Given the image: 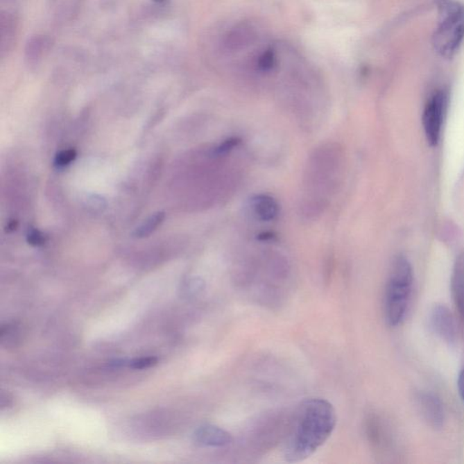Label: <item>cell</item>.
<instances>
[{
    "label": "cell",
    "mask_w": 464,
    "mask_h": 464,
    "mask_svg": "<svg viewBox=\"0 0 464 464\" xmlns=\"http://www.w3.org/2000/svg\"><path fill=\"white\" fill-rule=\"evenodd\" d=\"M458 390H459L461 397L464 402V370L461 372L459 377H458Z\"/></svg>",
    "instance_id": "15"
},
{
    "label": "cell",
    "mask_w": 464,
    "mask_h": 464,
    "mask_svg": "<svg viewBox=\"0 0 464 464\" xmlns=\"http://www.w3.org/2000/svg\"><path fill=\"white\" fill-rule=\"evenodd\" d=\"M463 40L464 6L456 0H443L440 5L438 25L433 35L434 49L441 57L452 58Z\"/></svg>",
    "instance_id": "4"
},
{
    "label": "cell",
    "mask_w": 464,
    "mask_h": 464,
    "mask_svg": "<svg viewBox=\"0 0 464 464\" xmlns=\"http://www.w3.org/2000/svg\"><path fill=\"white\" fill-rule=\"evenodd\" d=\"M447 99L445 91H438L431 97L425 106L422 123L428 143L431 146H436L440 140Z\"/></svg>",
    "instance_id": "5"
},
{
    "label": "cell",
    "mask_w": 464,
    "mask_h": 464,
    "mask_svg": "<svg viewBox=\"0 0 464 464\" xmlns=\"http://www.w3.org/2000/svg\"><path fill=\"white\" fill-rule=\"evenodd\" d=\"M452 292L458 312L464 321V258L458 259L455 265L452 279Z\"/></svg>",
    "instance_id": "10"
},
{
    "label": "cell",
    "mask_w": 464,
    "mask_h": 464,
    "mask_svg": "<svg viewBox=\"0 0 464 464\" xmlns=\"http://www.w3.org/2000/svg\"><path fill=\"white\" fill-rule=\"evenodd\" d=\"M194 441L205 447H223L232 442V434L212 424H204L194 433Z\"/></svg>",
    "instance_id": "8"
},
{
    "label": "cell",
    "mask_w": 464,
    "mask_h": 464,
    "mask_svg": "<svg viewBox=\"0 0 464 464\" xmlns=\"http://www.w3.org/2000/svg\"><path fill=\"white\" fill-rule=\"evenodd\" d=\"M28 242L33 246H42L45 244L46 237L40 230H31L28 234Z\"/></svg>",
    "instance_id": "14"
},
{
    "label": "cell",
    "mask_w": 464,
    "mask_h": 464,
    "mask_svg": "<svg viewBox=\"0 0 464 464\" xmlns=\"http://www.w3.org/2000/svg\"><path fill=\"white\" fill-rule=\"evenodd\" d=\"M336 424V410L330 402L318 397L303 401L295 410L284 443L286 462H302L314 454L329 439Z\"/></svg>",
    "instance_id": "1"
},
{
    "label": "cell",
    "mask_w": 464,
    "mask_h": 464,
    "mask_svg": "<svg viewBox=\"0 0 464 464\" xmlns=\"http://www.w3.org/2000/svg\"><path fill=\"white\" fill-rule=\"evenodd\" d=\"M251 211L258 220L272 221L277 217L280 206L277 200L268 195H258L251 200Z\"/></svg>",
    "instance_id": "9"
},
{
    "label": "cell",
    "mask_w": 464,
    "mask_h": 464,
    "mask_svg": "<svg viewBox=\"0 0 464 464\" xmlns=\"http://www.w3.org/2000/svg\"><path fill=\"white\" fill-rule=\"evenodd\" d=\"M164 212H157V214L152 216V217L148 218L143 225H141L135 230V232H134L135 237H148V236L152 234V233L155 232L162 223H164Z\"/></svg>",
    "instance_id": "11"
},
{
    "label": "cell",
    "mask_w": 464,
    "mask_h": 464,
    "mask_svg": "<svg viewBox=\"0 0 464 464\" xmlns=\"http://www.w3.org/2000/svg\"><path fill=\"white\" fill-rule=\"evenodd\" d=\"M158 359L155 356L141 357V359L131 360V361H129L128 366L132 369H144L156 365Z\"/></svg>",
    "instance_id": "13"
},
{
    "label": "cell",
    "mask_w": 464,
    "mask_h": 464,
    "mask_svg": "<svg viewBox=\"0 0 464 464\" xmlns=\"http://www.w3.org/2000/svg\"><path fill=\"white\" fill-rule=\"evenodd\" d=\"M415 401L424 421L433 429H441L445 422V412L440 398L433 393L420 391L416 393Z\"/></svg>",
    "instance_id": "6"
},
{
    "label": "cell",
    "mask_w": 464,
    "mask_h": 464,
    "mask_svg": "<svg viewBox=\"0 0 464 464\" xmlns=\"http://www.w3.org/2000/svg\"><path fill=\"white\" fill-rule=\"evenodd\" d=\"M431 326L434 332L448 344H454L457 338V326L454 316L447 307L436 304L431 309Z\"/></svg>",
    "instance_id": "7"
},
{
    "label": "cell",
    "mask_w": 464,
    "mask_h": 464,
    "mask_svg": "<svg viewBox=\"0 0 464 464\" xmlns=\"http://www.w3.org/2000/svg\"><path fill=\"white\" fill-rule=\"evenodd\" d=\"M413 282L412 266L406 257L393 263L385 293V317L390 327H397L406 317Z\"/></svg>",
    "instance_id": "3"
},
{
    "label": "cell",
    "mask_w": 464,
    "mask_h": 464,
    "mask_svg": "<svg viewBox=\"0 0 464 464\" xmlns=\"http://www.w3.org/2000/svg\"><path fill=\"white\" fill-rule=\"evenodd\" d=\"M78 156V152L75 149H68L62 151L59 153L55 159V165L58 167H65L75 161Z\"/></svg>",
    "instance_id": "12"
},
{
    "label": "cell",
    "mask_w": 464,
    "mask_h": 464,
    "mask_svg": "<svg viewBox=\"0 0 464 464\" xmlns=\"http://www.w3.org/2000/svg\"><path fill=\"white\" fill-rule=\"evenodd\" d=\"M344 168V151L338 144H324L310 155L304 176V215L315 218L324 212L341 184Z\"/></svg>",
    "instance_id": "2"
}]
</instances>
